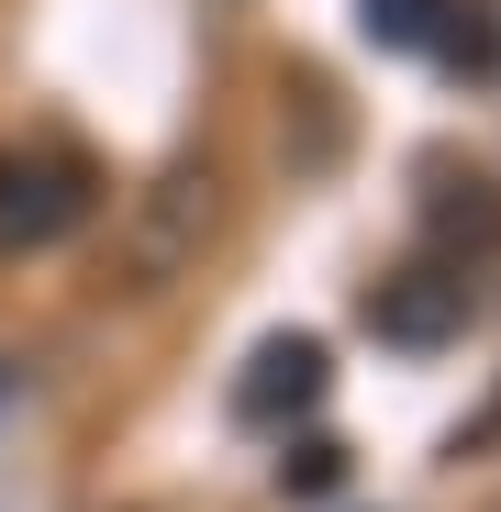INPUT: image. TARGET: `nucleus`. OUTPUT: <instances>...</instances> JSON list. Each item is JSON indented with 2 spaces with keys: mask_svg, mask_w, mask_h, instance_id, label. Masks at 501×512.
<instances>
[{
  "mask_svg": "<svg viewBox=\"0 0 501 512\" xmlns=\"http://www.w3.org/2000/svg\"><path fill=\"white\" fill-rule=\"evenodd\" d=\"M101 212V167L78 145H0V256H45Z\"/></svg>",
  "mask_w": 501,
  "mask_h": 512,
  "instance_id": "obj_1",
  "label": "nucleus"
},
{
  "mask_svg": "<svg viewBox=\"0 0 501 512\" xmlns=\"http://www.w3.org/2000/svg\"><path fill=\"white\" fill-rule=\"evenodd\" d=\"M368 334L379 346H401V357H435V346H457L468 334V312H479V290H468V268H446V256H412V268H390V279H368Z\"/></svg>",
  "mask_w": 501,
  "mask_h": 512,
  "instance_id": "obj_2",
  "label": "nucleus"
},
{
  "mask_svg": "<svg viewBox=\"0 0 501 512\" xmlns=\"http://www.w3.org/2000/svg\"><path fill=\"white\" fill-rule=\"evenodd\" d=\"M201 234H212V179H190V167H179V179L145 190L134 245H123V279H134V290H167V279L201 256Z\"/></svg>",
  "mask_w": 501,
  "mask_h": 512,
  "instance_id": "obj_3",
  "label": "nucleus"
},
{
  "mask_svg": "<svg viewBox=\"0 0 501 512\" xmlns=\"http://www.w3.org/2000/svg\"><path fill=\"white\" fill-rule=\"evenodd\" d=\"M334 390V357H323V334H268L257 357H245L234 379V423H257V435H279L290 412H312Z\"/></svg>",
  "mask_w": 501,
  "mask_h": 512,
  "instance_id": "obj_4",
  "label": "nucleus"
},
{
  "mask_svg": "<svg viewBox=\"0 0 501 512\" xmlns=\"http://www.w3.org/2000/svg\"><path fill=\"white\" fill-rule=\"evenodd\" d=\"M446 12H457V0H357V34L390 45V56H412V45L446 34Z\"/></svg>",
  "mask_w": 501,
  "mask_h": 512,
  "instance_id": "obj_5",
  "label": "nucleus"
},
{
  "mask_svg": "<svg viewBox=\"0 0 501 512\" xmlns=\"http://www.w3.org/2000/svg\"><path fill=\"white\" fill-rule=\"evenodd\" d=\"M334 479H346V446H334V435H312V446L279 457V490H301V501H323Z\"/></svg>",
  "mask_w": 501,
  "mask_h": 512,
  "instance_id": "obj_6",
  "label": "nucleus"
},
{
  "mask_svg": "<svg viewBox=\"0 0 501 512\" xmlns=\"http://www.w3.org/2000/svg\"><path fill=\"white\" fill-rule=\"evenodd\" d=\"M435 223H446V234H479V245H490V234H501V190H479V179H468V190H446V201H435Z\"/></svg>",
  "mask_w": 501,
  "mask_h": 512,
  "instance_id": "obj_7",
  "label": "nucleus"
},
{
  "mask_svg": "<svg viewBox=\"0 0 501 512\" xmlns=\"http://www.w3.org/2000/svg\"><path fill=\"white\" fill-rule=\"evenodd\" d=\"M12 401H23V368H12V357H0V412H12Z\"/></svg>",
  "mask_w": 501,
  "mask_h": 512,
  "instance_id": "obj_8",
  "label": "nucleus"
}]
</instances>
